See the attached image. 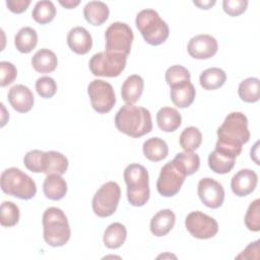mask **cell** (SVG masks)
Listing matches in <instances>:
<instances>
[{
  "label": "cell",
  "instance_id": "6da1fadb",
  "mask_svg": "<svg viewBox=\"0 0 260 260\" xmlns=\"http://www.w3.org/2000/svg\"><path fill=\"white\" fill-rule=\"evenodd\" d=\"M249 139L247 117L241 112H232L217 129L215 148L237 157L242 152L243 144L247 143Z\"/></svg>",
  "mask_w": 260,
  "mask_h": 260
},
{
  "label": "cell",
  "instance_id": "7a4b0ae2",
  "mask_svg": "<svg viewBox=\"0 0 260 260\" xmlns=\"http://www.w3.org/2000/svg\"><path fill=\"white\" fill-rule=\"evenodd\" d=\"M115 126L122 133L139 138L152 130L150 112L143 107L125 105L115 116Z\"/></svg>",
  "mask_w": 260,
  "mask_h": 260
},
{
  "label": "cell",
  "instance_id": "3957f363",
  "mask_svg": "<svg viewBox=\"0 0 260 260\" xmlns=\"http://www.w3.org/2000/svg\"><path fill=\"white\" fill-rule=\"evenodd\" d=\"M124 180L127 185V199L133 206H143L149 199V177L145 167L131 164L124 170Z\"/></svg>",
  "mask_w": 260,
  "mask_h": 260
},
{
  "label": "cell",
  "instance_id": "277c9868",
  "mask_svg": "<svg viewBox=\"0 0 260 260\" xmlns=\"http://www.w3.org/2000/svg\"><path fill=\"white\" fill-rule=\"evenodd\" d=\"M44 240L51 247H62L70 239L71 230L67 216L58 207H49L43 214Z\"/></svg>",
  "mask_w": 260,
  "mask_h": 260
},
{
  "label": "cell",
  "instance_id": "5b68a950",
  "mask_svg": "<svg viewBox=\"0 0 260 260\" xmlns=\"http://www.w3.org/2000/svg\"><path fill=\"white\" fill-rule=\"evenodd\" d=\"M135 24L144 41L151 46L165 43L169 37V25L153 9H143L137 15Z\"/></svg>",
  "mask_w": 260,
  "mask_h": 260
},
{
  "label": "cell",
  "instance_id": "8992f818",
  "mask_svg": "<svg viewBox=\"0 0 260 260\" xmlns=\"http://www.w3.org/2000/svg\"><path fill=\"white\" fill-rule=\"evenodd\" d=\"M1 189L10 196L28 200L37 193L36 182L17 168H8L1 174Z\"/></svg>",
  "mask_w": 260,
  "mask_h": 260
},
{
  "label": "cell",
  "instance_id": "52a82bcc",
  "mask_svg": "<svg viewBox=\"0 0 260 260\" xmlns=\"http://www.w3.org/2000/svg\"><path fill=\"white\" fill-rule=\"evenodd\" d=\"M106 52L128 56L134 39L132 28L125 22H113L106 30Z\"/></svg>",
  "mask_w": 260,
  "mask_h": 260
},
{
  "label": "cell",
  "instance_id": "ba28073f",
  "mask_svg": "<svg viewBox=\"0 0 260 260\" xmlns=\"http://www.w3.org/2000/svg\"><path fill=\"white\" fill-rule=\"evenodd\" d=\"M121 198L120 186L109 181L101 186L92 198V210L100 217H108L115 213Z\"/></svg>",
  "mask_w": 260,
  "mask_h": 260
},
{
  "label": "cell",
  "instance_id": "9c48e42d",
  "mask_svg": "<svg viewBox=\"0 0 260 260\" xmlns=\"http://www.w3.org/2000/svg\"><path fill=\"white\" fill-rule=\"evenodd\" d=\"M186 173L175 160L167 162L160 170L156 181V190L164 197H173L181 190L185 182Z\"/></svg>",
  "mask_w": 260,
  "mask_h": 260
},
{
  "label": "cell",
  "instance_id": "30bf717a",
  "mask_svg": "<svg viewBox=\"0 0 260 260\" xmlns=\"http://www.w3.org/2000/svg\"><path fill=\"white\" fill-rule=\"evenodd\" d=\"M126 61L125 55L100 52L90 58L88 66L94 76L117 77L125 69Z\"/></svg>",
  "mask_w": 260,
  "mask_h": 260
},
{
  "label": "cell",
  "instance_id": "8fae6325",
  "mask_svg": "<svg viewBox=\"0 0 260 260\" xmlns=\"http://www.w3.org/2000/svg\"><path fill=\"white\" fill-rule=\"evenodd\" d=\"M87 93L92 109L99 114L109 113L116 104L114 88L111 83L105 80H92L87 86Z\"/></svg>",
  "mask_w": 260,
  "mask_h": 260
},
{
  "label": "cell",
  "instance_id": "7c38bea8",
  "mask_svg": "<svg viewBox=\"0 0 260 260\" xmlns=\"http://www.w3.org/2000/svg\"><path fill=\"white\" fill-rule=\"evenodd\" d=\"M185 226L192 237L199 240L211 239L218 232L217 221L201 211L190 212L186 216Z\"/></svg>",
  "mask_w": 260,
  "mask_h": 260
},
{
  "label": "cell",
  "instance_id": "4fadbf2b",
  "mask_svg": "<svg viewBox=\"0 0 260 260\" xmlns=\"http://www.w3.org/2000/svg\"><path fill=\"white\" fill-rule=\"evenodd\" d=\"M198 196L201 202L212 209L220 207L224 200V190L220 183L212 178H203L197 186Z\"/></svg>",
  "mask_w": 260,
  "mask_h": 260
},
{
  "label": "cell",
  "instance_id": "5bb4252c",
  "mask_svg": "<svg viewBox=\"0 0 260 260\" xmlns=\"http://www.w3.org/2000/svg\"><path fill=\"white\" fill-rule=\"evenodd\" d=\"M218 49L217 41L210 35H198L193 37L187 46L189 55L198 60H205L213 57Z\"/></svg>",
  "mask_w": 260,
  "mask_h": 260
},
{
  "label": "cell",
  "instance_id": "9a60e30c",
  "mask_svg": "<svg viewBox=\"0 0 260 260\" xmlns=\"http://www.w3.org/2000/svg\"><path fill=\"white\" fill-rule=\"evenodd\" d=\"M257 183V174L253 170L243 169L232 178L231 188L236 196L245 197L255 190Z\"/></svg>",
  "mask_w": 260,
  "mask_h": 260
},
{
  "label": "cell",
  "instance_id": "2e32d148",
  "mask_svg": "<svg viewBox=\"0 0 260 260\" xmlns=\"http://www.w3.org/2000/svg\"><path fill=\"white\" fill-rule=\"evenodd\" d=\"M7 99L10 106L18 113H27L34 107V94L31 90L23 84L13 85L8 91Z\"/></svg>",
  "mask_w": 260,
  "mask_h": 260
},
{
  "label": "cell",
  "instance_id": "e0dca14e",
  "mask_svg": "<svg viewBox=\"0 0 260 260\" xmlns=\"http://www.w3.org/2000/svg\"><path fill=\"white\" fill-rule=\"evenodd\" d=\"M67 45L74 53L84 55L88 53L92 47V38L84 27L75 26L71 28L67 35Z\"/></svg>",
  "mask_w": 260,
  "mask_h": 260
},
{
  "label": "cell",
  "instance_id": "ac0fdd59",
  "mask_svg": "<svg viewBox=\"0 0 260 260\" xmlns=\"http://www.w3.org/2000/svg\"><path fill=\"white\" fill-rule=\"evenodd\" d=\"M196 89L190 80H183L171 86V100L181 109L188 108L195 100Z\"/></svg>",
  "mask_w": 260,
  "mask_h": 260
},
{
  "label": "cell",
  "instance_id": "d6986e66",
  "mask_svg": "<svg viewBox=\"0 0 260 260\" xmlns=\"http://www.w3.org/2000/svg\"><path fill=\"white\" fill-rule=\"evenodd\" d=\"M175 222V213L169 208L161 209L150 219V232L155 237H164L171 232Z\"/></svg>",
  "mask_w": 260,
  "mask_h": 260
},
{
  "label": "cell",
  "instance_id": "ffe728a7",
  "mask_svg": "<svg viewBox=\"0 0 260 260\" xmlns=\"http://www.w3.org/2000/svg\"><path fill=\"white\" fill-rule=\"evenodd\" d=\"M143 88L144 81L140 75L128 76L121 87V95L126 105H134L140 99Z\"/></svg>",
  "mask_w": 260,
  "mask_h": 260
},
{
  "label": "cell",
  "instance_id": "44dd1931",
  "mask_svg": "<svg viewBox=\"0 0 260 260\" xmlns=\"http://www.w3.org/2000/svg\"><path fill=\"white\" fill-rule=\"evenodd\" d=\"M235 161L236 156L216 148L208 155L209 168L211 171L219 175L230 173L235 166Z\"/></svg>",
  "mask_w": 260,
  "mask_h": 260
},
{
  "label": "cell",
  "instance_id": "7402d4cb",
  "mask_svg": "<svg viewBox=\"0 0 260 260\" xmlns=\"http://www.w3.org/2000/svg\"><path fill=\"white\" fill-rule=\"evenodd\" d=\"M43 191L48 199L57 201L66 195L67 183L61 175H47L43 184Z\"/></svg>",
  "mask_w": 260,
  "mask_h": 260
},
{
  "label": "cell",
  "instance_id": "603a6c76",
  "mask_svg": "<svg viewBox=\"0 0 260 260\" xmlns=\"http://www.w3.org/2000/svg\"><path fill=\"white\" fill-rule=\"evenodd\" d=\"M31 65L39 73H51L58 65L56 54L49 49H41L35 53L31 58Z\"/></svg>",
  "mask_w": 260,
  "mask_h": 260
},
{
  "label": "cell",
  "instance_id": "cb8c5ba5",
  "mask_svg": "<svg viewBox=\"0 0 260 260\" xmlns=\"http://www.w3.org/2000/svg\"><path fill=\"white\" fill-rule=\"evenodd\" d=\"M110 10L106 3L102 1H89L83 8L85 20L92 25H102L109 18Z\"/></svg>",
  "mask_w": 260,
  "mask_h": 260
},
{
  "label": "cell",
  "instance_id": "d4e9b609",
  "mask_svg": "<svg viewBox=\"0 0 260 260\" xmlns=\"http://www.w3.org/2000/svg\"><path fill=\"white\" fill-rule=\"evenodd\" d=\"M156 123L164 132H174L182 124L181 114L174 108L164 107L156 114Z\"/></svg>",
  "mask_w": 260,
  "mask_h": 260
},
{
  "label": "cell",
  "instance_id": "484cf974",
  "mask_svg": "<svg viewBox=\"0 0 260 260\" xmlns=\"http://www.w3.org/2000/svg\"><path fill=\"white\" fill-rule=\"evenodd\" d=\"M68 159L61 152L50 150L44 152V168L43 173L46 175H63L68 169Z\"/></svg>",
  "mask_w": 260,
  "mask_h": 260
},
{
  "label": "cell",
  "instance_id": "4316f807",
  "mask_svg": "<svg viewBox=\"0 0 260 260\" xmlns=\"http://www.w3.org/2000/svg\"><path fill=\"white\" fill-rule=\"evenodd\" d=\"M144 156L150 161H160L169 154V147L167 142L159 137H151L144 141L142 145Z\"/></svg>",
  "mask_w": 260,
  "mask_h": 260
},
{
  "label": "cell",
  "instance_id": "83f0119b",
  "mask_svg": "<svg viewBox=\"0 0 260 260\" xmlns=\"http://www.w3.org/2000/svg\"><path fill=\"white\" fill-rule=\"evenodd\" d=\"M127 230L121 222H113L106 229L103 237L104 245L109 249H118L126 241Z\"/></svg>",
  "mask_w": 260,
  "mask_h": 260
},
{
  "label": "cell",
  "instance_id": "f1b7e54d",
  "mask_svg": "<svg viewBox=\"0 0 260 260\" xmlns=\"http://www.w3.org/2000/svg\"><path fill=\"white\" fill-rule=\"evenodd\" d=\"M225 80V72L217 67L207 68L202 71L199 76V83L206 90H214L221 87Z\"/></svg>",
  "mask_w": 260,
  "mask_h": 260
},
{
  "label": "cell",
  "instance_id": "f546056e",
  "mask_svg": "<svg viewBox=\"0 0 260 260\" xmlns=\"http://www.w3.org/2000/svg\"><path fill=\"white\" fill-rule=\"evenodd\" d=\"M14 45L16 49L23 54L31 52L38 45V34L30 26L21 27L14 37Z\"/></svg>",
  "mask_w": 260,
  "mask_h": 260
},
{
  "label": "cell",
  "instance_id": "4dcf8cb0",
  "mask_svg": "<svg viewBox=\"0 0 260 260\" xmlns=\"http://www.w3.org/2000/svg\"><path fill=\"white\" fill-rule=\"evenodd\" d=\"M240 99L245 103H256L259 101V79L248 77L244 79L238 88Z\"/></svg>",
  "mask_w": 260,
  "mask_h": 260
},
{
  "label": "cell",
  "instance_id": "1f68e13d",
  "mask_svg": "<svg viewBox=\"0 0 260 260\" xmlns=\"http://www.w3.org/2000/svg\"><path fill=\"white\" fill-rule=\"evenodd\" d=\"M56 15V7L52 1H39L36 3L31 16L36 22L40 24H47L51 22Z\"/></svg>",
  "mask_w": 260,
  "mask_h": 260
},
{
  "label": "cell",
  "instance_id": "d6a6232c",
  "mask_svg": "<svg viewBox=\"0 0 260 260\" xmlns=\"http://www.w3.org/2000/svg\"><path fill=\"white\" fill-rule=\"evenodd\" d=\"M202 142V134L197 127L190 126L185 128L179 139L180 146L185 151H194L196 150Z\"/></svg>",
  "mask_w": 260,
  "mask_h": 260
},
{
  "label": "cell",
  "instance_id": "836d02e7",
  "mask_svg": "<svg viewBox=\"0 0 260 260\" xmlns=\"http://www.w3.org/2000/svg\"><path fill=\"white\" fill-rule=\"evenodd\" d=\"M174 159L183 168L187 176L196 173L200 167V157L193 151H183L176 154Z\"/></svg>",
  "mask_w": 260,
  "mask_h": 260
},
{
  "label": "cell",
  "instance_id": "e575fe53",
  "mask_svg": "<svg viewBox=\"0 0 260 260\" xmlns=\"http://www.w3.org/2000/svg\"><path fill=\"white\" fill-rule=\"evenodd\" d=\"M19 220V208L11 201H4L0 208V222L2 226L11 228Z\"/></svg>",
  "mask_w": 260,
  "mask_h": 260
},
{
  "label": "cell",
  "instance_id": "d590c367",
  "mask_svg": "<svg viewBox=\"0 0 260 260\" xmlns=\"http://www.w3.org/2000/svg\"><path fill=\"white\" fill-rule=\"evenodd\" d=\"M260 200L255 199L250 203L246 215H245V224L249 231L259 232L260 231Z\"/></svg>",
  "mask_w": 260,
  "mask_h": 260
},
{
  "label": "cell",
  "instance_id": "8d00e7d4",
  "mask_svg": "<svg viewBox=\"0 0 260 260\" xmlns=\"http://www.w3.org/2000/svg\"><path fill=\"white\" fill-rule=\"evenodd\" d=\"M44 152L39 149L29 150L23 157L25 168L32 173H43L44 168Z\"/></svg>",
  "mask_w": 260,
  "mask_h": 260
},
{
  "label": "cell",
  "instance_id": "74e56055",
  "mask_svg": "<svg viewBox=\"0 0 260 260\" xmlns=\"http://www.w3.org/2000/svg\"><path fill=\"white\" fill-rule=\"evenodd\" d=\"M167 83L172 86L183 80H190L191 75L187 68L182 65H173L169 67L165 74Z\"/></svg>",
  "mask_w": 260,
  "mask_h": 260
},
{
  "label": "cell",
  "instance_id": "f35d334b",
  "mask_svg": "<svg viewBox=\"0 0 260 260\" xmlns=\"http://www.w3.org/2000/svg\"><path fill=\"white\" fill-rule=\"evenodd\" d=\"M38 94L43 99H51L57 92V83L50 76H43L36 81Z\"/></svg>",
  "mask_w": 260,
  "mask_h": 260
},
{
  "label": "cell",
  "instance_id": "ab89813d",
  "mask_svg": "<svg viewBox=\"0 0 260 260\" xmlns=\"http://www.w3.org/2000/svg\"><path fill=\"white\" fill-rule=\"evenodd\" d=\"M0 69H1V78H0V85L2 87L11 84L16 76H17V70L16 67L7 61H1L0 62Z\"/></svg>",
  "mask_w": 260,
  "mask_h": 260
},
{
  "label": "cell",
  "instance_id": "60d3db41",
  "mask_svg": "<svg viewBox=\"0 0 260 260\" xmlns=\"http://www.w3.org/2000/svg\"><path fill=\"white\" fill-rule=\"evenodd\" d=\"M247 0H223L222 8L223 11L230 16H239L244 13L247 9Z\"/></svg>",
  "mask_w": 260,
  "mask_h": 260
},
{
  "label": "cell",
  "instance_id": "b9f144b4",
  "mask_svg": "<svg viewBox=\"0 0 260 260\" xmlns=\"http://www.w3.org/2000/svg\"><path fill=\"white\" fill-rule=\"evenodd\" d=\"M30 4L29 0H7L6 6L8 9L16 14L24 12Z\"/></svg>",
  "mask_w": 260,
  "mask_h": 260
},
{
  "label": "cell",
  "instance_id": "7bdbcfd3",
  "mask_svg": "<svg viewBox=\"0 0 260 260\" xmlns=\"http://www.w3.org/2000/svg\"><path fill=\"white\" fill-rule=\"evenodd\" d=\"M259 240L250 243V245L240 254L237 258H245V259H258L259 258Z\"/></svg>",
  "mask_w": 260,
  "mask_h": 260
},
{
  "label": "cell",
  "instance_id": "ee69618b",
  "mask_svg": "<svg viewBox=\"0 0 260 260\" xmlns=\"http://www.w3.org/2000/svg\"><path fill=\"white\" fill-rule=\"evenodd\" d=\"M194 5L198 6L199 8L201 9H209L211 8L214 4H215V1L214 0H206V1H193Z\"/></svg>",
  "mask_w": 260,
  "mask_h": 260
},
{
  "label": "cell",
  "instance_id": "f6af8a7d",
  "mask_svg": "<svg viewBox=\"0 0 260 260\" xmlns=\"http://www.w3.org/2000/svg\"><path fill=\"white\" fill-rule=\"evenodd\" d=\"M59 3L63 6V7H65V8H67V9H73V8H75L76 6H78L79 5V3H80V1L79 0H65V1H59Z\"/></svg>",
  "mask_w": 260,
  "mask_h": 260
},
{
  "label": "cell",
  "instance_id": "bcb514c9",
  "mask_svg": "<svg viewBox=\"0 0 260 260\" xmlns=\"http://www.w3.org/2000/svg\"><path fill=\"white\" fill-rule=\"evenodd\" d=\"M1 108H2V114H3V115H2V119H1V122H2V123H1V127H3V126L5 125V123H6V120H7L8 118H6V120H5V118H4L5 114H7V113L5 112L6 110H5V107H4V105H3V104H1Z\"/></svg>",
  "mask_w": 260,
  "mask_h": 260
}]
</instances>
